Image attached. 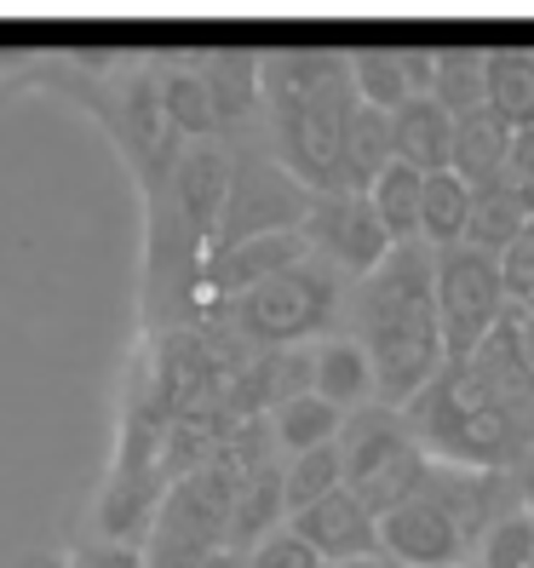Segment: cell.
Returning a JSON list of instances; mask_svg holds the SVG:
<instances>
[{"instance_id":"obj_1","label":"cell","mask_w":534,"mask_h":568,"mask_svg":"<svg viewBox=\"0 0 534 568\" xmlns=\"http://www.w3.org/2000/svg\"><path fill=\"white\" fill-rule=\"evenodd\" d=\"M403 419L431 459L512 477L534 454V351L523 339V311L512 305L465 362H443Z\"/></svg>"},{"instance_id":"obj_2","label":"cell","mask_w":534,"mask_h":568,"mask_svg":"<svg viewBox=\"0 0 534 568\" xmlns=\"http://www.w3.org/2000/svg\"><path fill=\"white\" fill-rule=\"evenodd\" d=\"M351 339L374 362V403L403 414L443 374V311H437V253L403 242L351 293Z\"/></svg>"},{"instance_id":"obj_3","label":"cell","mask_w":534,"mask_h":568,"mask_svg":"<svg viewBox=\"0 0 534 568\" xmlns=\"http://www.w3.org/2000/svg\"><path fill=\"white\" fill-rule=\"evenodd\" d=\"M264 104L276 126V161L311 195L340 190L345 132L362 110L351 58L333 47H288L264 63Z\"/></svg>"},{"instance_id":"obj_4","label":"cell","mask_w":534,"mask_h":568,"mask_svg":"<svg viewBox=\"0 0 534 568\" xmlns=\"http://www.w3.org/2000/svg\"><path fill=\"white\" fill-rule=\"evenodd\" d=\"M340 311H345V271H333L328 258L311 253L305 264H288V271L236 293L224 305V322L253 351H299L340 322Z\"/></svg>"},{"instance_id":"obj_5","label":"cell","mask_w":534,"mask_h":568,"mask_svg":"<svg viewBox=\"0 0 534 568\" xmlns=\"http://www.w3.org/2000/svg\"><path fill=\"white\" fill-rule=\"evenodd\" d=\"M340 448H345V488H351L374 517L409 506V499L425 488L431 465H437V459L420 448V437L409 430V419L396 414V408H380V403L345 414Z\"/></svg>"},{"instance_id":"obj_6","label":"cell","mask_w":534,"mask_h":568,"mask_svg":"<svg viewBox=\"0 0 534 568\" xmlns=\"http://www.w3.org/2000/svg\"><path fill=\"white\" fill-rule=\"evenodd\" d=\"M316 195L299 184L276 155L259 150H236V179H230V202L219 213V230L208 242V258H224L259 236H288V230H305Z\"/></svg>"},{"instance_id":"obj_7","label":"cell","mask_w":534,"mask_h":568,"mask_svg":"<svg viewBox=\"0 0 534 568\" xmlns=\"http://www.w3.org/2000/svg\"><path fill=\"white\" fill-rule=\"evenodd\" d=\"M437 311H443L449 362H465L512 311L506 282H500V258L483 247H465V242L443 247L437 253Z\"/></svg>"},{"instance_id":"obj_8","label":"cell","mask_w":534,"mask_h":568,"mask_svg":"<svg viewBox=\"0 0 534 568\" xmlns=\"http://www.w3.org/2000/svg\"><path fill=\"white\" fill-rule=\"evenodd\" d=\"M305 236H311L316 258H328L333 271H345V276H356V282H369L380 264L396 253L380 207L369 202V195H356V190H328V195H316L311 219H305Z\"/></svg>"},{"instance_id":"obj_9","label":"cell","mask_w":534,"mask_h":568,"mask_svg":"<svg viewBox=\"0 0 534 568\" xmlns=\"http://www.w3.org/2000/svg\"><path fill=\"white\" fill-rule=\"evenodd\" d=\"M242 483H248V471L224 448L213 465H202V471L167 483L155 534H167V540H195V546L219 551L224 534H230V511H236V499H242Z\"/></svg>"},{"instance_id":"obj_10","label":"cell","mask_w":534,"mask_h":568,"mask_svg":"<svg viewBox=\"0 0 534 568\" xmlns=\"http://www.w3.org/2000/svg\"><path fill=\"white\" fill-rule=\"evenodd\" d=\"M380 551L396 568H460V557L472 551V534L437 494L420 488L409 506L380 517Z\"/></svg>"},{"instance_id":"obj_11","label":"cell","mask_w":534,"mask_h":568,"mask_svg":"<svg viewBox=\"0 0 534 568\" xmlns=\"http://www.w3.org/2000/svg\"><path fill=\"white\" fill-rule=\"evenodd\" d=\"M288 528L305 540L322 562H362V557H385L380 551V517L362 506L351 488H333L322 494L316 506L293 511Z\"/></svg>"},{"instance_id":"obj_12","label":"cell","mask_w":534,"mask_h":568,"mask_svg":"<svg viewBox=\"0 0 534 568\" xmlns=\"http://www.w3.org/2000/svg\"><path fill=\"white\" fill-rule=\"evenodd\" d=\"M173 166H179L173 173V202H179L184 224L195 230V236L213 242L219 213L230 202V179H236V155H230L219 139H202V144H190Z\"/></svg>"},{"instance_id":"obj_13","label":"cell","mask_w":534,"mask_h":568,"mask_svg":"<svg viewBox=\"0 0 534 568\" xmlns=\"http://www.w3.org/2000/svg\"><path fill=\"white\" fill-rule=\"evenodd\" d=\"M161 499H167V471L161 465H115V483L98 506V523L115 546H132L139 534H155L161 517Z\"/></svg>"},{"instance_id":"obj_14","label":"cell","mask_w":534,"mask_h":568,"mask_svg":"<svg viewBox=\"0 0 534 568\" xmlns=\"http://www.w3.org/2000/svg\"><path fill=\"white\" fill-rule=\"evenodd\" d=\"M311 253L316 247H311L305 230H288V236H259V242L224 253V258H208V287H213V298H224V305H230V298L248 293L253 282L288 271V264H305Z\"/></svg>"},{"instance_id":"obj_15","label":"cell","mask_w":534,"mask_h":568,"mask_svg":"<svg viewBox=\"0 0 534 568\" xmlns=\"http://www.w3.org/2000/svg\"><path fill=\"white\" fill-rule=\"evenodd\" d=\"M391 150L414 173H449V150H454V115L437 98H409L403 110L391 115Z\"/></svg>"},{"instance_id":"obj_16","label":"cell","mask_w":534,"mask_h":568,"mask_svg":"<svg viewBox=\"0 0 534 568\" xmlns=\"http://www.w3.org/2000/svg\"><path fill=\"white\" fill-rule=\"evenodd\" d=\"M506 155H512V126L500 121L488 104L472 115H454V150H449V173H460L465 184H488L506 173Z\"/></svg>"},{"instance_id":"obj_17","label":"cell","mask_w":534,"mask_h":568,"mask_svg":"<svg viewBox=\"0 0 534 568\" xmlns=\"http://www.w3.org/2000/svg\"><path fill=\"white\" fill-rule=\"evenodd\" d=\"M316 396L333 403L340 414H356L374 403V362L345 333H333V339L316 345Z\"/></svg>"},{"instance_id":"obj_18","label":"cell","mask_w":534,"mask_h":568,"mask_svg":"<svg viewBox=\"0 0 534 568\" xmlns=\"http://www.w3.org/2000/svg\"><path fill=\"white\" fill-rule=\"evenodd\" d=\"M282 523H288L282 471H276V465H259V471H248V483H242V499H236V511H230L224 546L230 551H253L264 534H276Z\"/></svg>"},{"instance_id":"obj_19","label":"cell","mask_w":534,"mask_h":568,"mask_svg":"<svg viewBox=\"0 0 534 568\" xmlns=\"http://www.w3.org/2000/svg\"><path fill=\"white\" fill-rule=\"evenodd\" d=\"M523 230H528V213H523L517 184H512L506 173L472 190V224H465V247H483V253L500 258V253L523 236Z\"/></svg>"},{"instance_id":"obj_20","label":"cell","mask_w":534,"mask_h":568,"mask_svg":"<svg viewBox=\"0 0 534 568\" xmlns=\"http://www.w3.org/2000/svg\"><path fill=\"white\" fill-rule=\"evenodd\" d=\"M155 98H161V115L173 121L179 132H190L195 144L213 139V132L224 126V115H219V98H213V81H208L202 70H161Z\"/></svg>"},{"instance_id":"obj_21","label":"cell","mask_w":534,"mask_h":568,"mask_svg":"<svg viewBox=\"0 0 534 568\" xmlns=\"http://www.w3.org/2000/svg\"><path fill=\"white\" fill-rule=\"evenodd\" d=\"M465 224H472V184H465L460 173H431L425 195H420V242L431 253L460 247Z\"/></svg>"},{"instance_id":"obj_22","label":"cell","mask_w":534,"mask_h":568,"mask_svg":"<svg viewBox=\"0 0 534 568\" xmlns=\"http://www.w3.org/2000/svg\"><path fill=\"white\" fill-rule=\"evenodd\" d=\"M488 110L512 132L534 126V52L528 47H494L488 52Z\"/></svg>"},{"instance_id":"obj_23","label":"cell","mask_w":534,"mask_h":568,"mask_svg":"<svg viewBox=\"0 0 534 568\" xmlns=\"http://www.w3.org/2000/svg\"><path fill=\"white\" fill-rule=\"evenodd\" d=\"M391 161H396V150H391V115H380V110L362 104L356 121H351V132H345V173H340V190L369 195Z\"/></svg>"},{"instance_id":"obj_24","label":"cell","mask_w":534,"mask_h":568,"mask_svg":"<svg viewBox=\"0 0 534 568\" xmlns=\"http://www.w3.org/2000/svg\"><path fill=\"white\" fill-rule=\"evenodd\" d=\"M271 430H276V443L288 454H311V448H328V443H340V430H345V414L322 403V396H293V403L271 408Z\"/></svg>"},{"instance_id":"obj_25","label":"cell","mask_w":534,"mask_h":568,"mask_svg":"<svg viewBox=\"0 0 534 568\" xmlns=\"http://www.w3.org/2000/svg\"><path fill=\"white\" fill-rule=\"evenodd\" d=\"M431 98H437L449 115L483 110L488 104V52H477V47L437 52V92H431Z\"/></svg>"},{"instance_id":"obj_26","label":"cell","mask_w":534,"mask_h":568,"mask_svg":"<svg viewBox=\"0 0 534 568\" xmlns=\"http://www.w3.org/2000/svg\"><path fill=\"white\" fill-rule=\"evenodd\" d=\"M420 195H425V173H414V166H403V161H391L380 173V184L369 190V202L380 207L396 247L420 242Z\"/></svg>"},{"instance_id":"obj_27","label":"cell","mask_w":534,"mask_h":568,"mask_svg":"<svg viewBox=\"0 0 534 568\" xmlns=\"http://www.w3.org/2000/svg\"><path fill=\"white\" fill-rule=\"evenodd\" d=\"M351 81H356V98L369 110L380 115H396L409 104V81H403V52H391V47H362L351 52Z\"/></svg>"},{"instance_id":"obj_28","label":"cell","mask_w":534,"mask_h":568,"mask_svg":"<svg viewBox=\"0 0 534 568\" xmlns=\"http://www.w3.org/2000/svg\"><path fill=\"white\" fill-rule=\"evenodd\" d=\"M202 75L213 81V98H219V115H224V126H236V121H248L253 115V104H259V58L253 52H213L208 63H202Z\"/></svg>"},{"instance_id":"obj_29","label":"cell","mask_w":534,"mask_h":568,"mask_svg":"<svg viewBox=\"0 0 534 568\" xmlns=\"http://www.w3.org/2000/svg\"><path fill=\"white\" fill-rule=\"evenodd\" d=\"M345 488V448L328 443V448H311V454H293L288 471H282V494H288V517L316 506L322 494Z\"/></svg>"},{"instance_id":"obj_30","label":"cell","mask_w":534,"mask_h":568,"mask_svg":"<svg viewBox=\"0 0 534 568\" xmlns=\"http://www.w3.org/2000/svg\"><path fill=\"white\" fill-rule=\"evenodd\" d=\"M483 568H534V511L512 506L506 517H494V528L477 540Z\"/></svg>"},{"instance_id":"obj_31","label":"cell","mask_w":534,"mask_h":568,"mask_svg":"<svg viewBox=\"0 0 534 568\" xmlns=\"http://www.w3.org/2000/svg\"><path fill=\"white\" fill-rule=\"evenodd\" d=\"M500 282H506V298L517 311H534V219L523 236L500 253Z\"/></svg>"},{"instance_id":"obj_32","label":"cell","mask_w":534,"mask_h":568,"mask_svg":"<svg viewBox=\"0 0 534 568\" xmlns=\"http://www.w3.org/2000/svg\"><path fill=\"white\" fill-rule=\"evenodd\" d=\"M248 568H322V557L282 523L276 534H264V540L248 551Z\"/></svg>"},{"instance_id":"obj_33","label":"cell","mask_w":534,"mask_h":568,"mask_svg":"<svg viewBox=\"0 0 534 568\" xmlns=\"http://www.w3.org/2000/svg\"><path fill=\"white\" fill-rule=\"evenodd\" d=\"M208 557H213V546H195V540H167V534H150L144 568H202Z\"/></svg>"},{"instance_id":"obj_34","label":"cell","mask_w":534,"mask_h":568,"mask_svg":"<svg viewBox=\"0 0 534 568\" xmlns=\"http://www.w3.org/2000/svg\"><path fill=\"white\" fill-rule=\"evenodd\" d=\"M403 81H409L414 98H431V92H437V52L409 47V52H403Z\"/></svg>"},{"instance_id":"obj_35","label":"cell","mask_w":534,"mask_h":568,"mask_svg":"<svg viewBox=\"0 0 534 568\" xmlns=\"http://www.w3.org/2000/svg\"><path fill=\"white\" fill-rule=\"evenodd\" d=\"M506 179H512V184H523V190H534V126H523V132H512V155H506Z\"/></svg>"},{"instance_id":"obj_36","label":"cell","mask_w":534,"mask_h":568,"mask_svg":"<svg viewBox=\"0 0 534 568\" xmlns=\"http://www.w3.org/2000/svg\"><path fill=\"white\" fill-rule=\"evenodd\" d=\"M81 568H144V551H139V546H115V540H104V546H92V551H87Z\"/></svg>"},{"instance_id":"obj_37","label":"cell","mask_w":534,"mask_h":568,"mask_svg":"<svg viewBox=\"0 0 534 568\" xmlns=\"http://www.w3.org/2000/svg\"><path fill=\"white\" fill-rule=\"evenodd\" d=\"M512 483H517V494H523V511H534V454L512 471Z\"/></svg>"},{"instance_id":"obj_38","label":"cell","mask_w":534,"mask_h":568,"mask_svg":"<svg viewBox=\"0 0 534 568\" xmlns=\"http://www.w3.org/2000/svg\"><path fill=\"white\" fill-rule=\"evenodd\" d=\"M202 568H248V551H230V546H219Z\"/></svg>"},{"instance_id":"obj_39","label":"cell","mask_w":534,"mask_h":568,"mask_svg":"<svg viewBox=\"0 0 534 568\" xmlns=\"http://www.w3.org/2000/svg\"><path fill=\"white\" fill-rule=\"evenodd\" d=\"M322 568H396L391 557H362V562H322Z\"/></svg>"},{"instance_id":"obj_40","label":"cell","mask_w":534,"mask_h":568,"mask_svg":"<svg viewBox=\"0 0 534 568\" xmlns=\"http://www.w3.org/2000/svg\"><path fill=\"white\" fill-rule=\"evenodd\" d=\"M523 339H528V351H534V311H523Z\"/></svg>"}]
</instances>
